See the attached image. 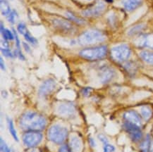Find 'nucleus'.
Returning <instances> with one entry per match:
<instances>
[{
	"instance_id": "1",
	"label": "nucleus",
	"mask_w": 153,
	"mask_h": 152,
	"mask_svg": "<svg viewBox=\"0 0 153 152\" xmlns=\"http://www.w3.org/2000/svg\"><path fill=\"white\" fill-rule=\"evenodd\" d=\"M19 125L23 130L27 131H40L45 128L46 120L42 115L28 111L21 116L19 119Z\"/></svg>"
},
{
	"instance_id": "2",
	"label": "nucleus",
	"mask_w": 153,
	"mask_h": 152,
	"mask_svg": "<svg viewBox=\"0 0 153 152\" xmlns=\"http://www.w3.org/2000/svg\"><path fill=\"white\" fill-rule=\"evenodd\" d=\"M106 36L102 32L97 30H89L85 31L78 38V43L81 45H90L102 42L105 40Z\"/></svg>"
},
{
	"instance_id": "3",
	"label": "nucleus",
	"mask_w": 153,
	"mask_h": 152,
	"mask_svg": "<svg viewBox=\"0 0 153 152\" xmlns=\"http://www.w3.org/2000/svg\"><path fill=\"white\" fill-rule=\"evenodd\" d=\"M107 53V48L105 46L86 48L80 52L79 55L82 58L91 61L99 60L105 58Z\"/></svg>"
},
{
	"instance_id": "4",
	"label": "nucleus",
	"mask_w": 153,
	"mask_h": 152,
	"mask_svg": "<svg viewBox=\"0 0 153 152\" xmlns=\"http://www.w3.org/2000/svg\"><path fill=\"white\" fill-rule=\"evenodd\" d=\"M68 136V130L59 125H54L49 128L48 131V139L54 143L60 145L64 142Z\"/></svg>"
},
{
	"instance_id": "5",
	"label": "nucleus",
	"mask_w": 153,
	"mask_h": 152,
	"mask_svg": "<svg viewBox=\"0 0 153 152\" xmlns=\"http://www.w3.org/2000/svg\"><path fill=\"white\" fill-rule=\"evenodd\" d=\"M111 54L115 61H126L131 56V49L126 44H119L111 49Z\"/></svg>"
},
{
	"instance_id": "6",
	"label": "nucleus",
	"mask_w": 153,
	"mask_h": 152,
	"mask_svg": "<svg viewBox=\"0 0 153 152\" xmlns=\"http://www.w3.org/2000/svg\"><path fill=\"white\" fill-rule=\"evenodd\" d=\"M42 134L39 131H27L23 136V144L28 147H35L42 141Z\"/></svg>"
},
{
	"instance_id": "7",
	"label": "nucleus",
	"mask_w": 153,
	"mask_h": 152,
	"mask_svg": "<svg viewBox=\"0 0 153 152\" xmlns=\"http://www.w3.org/2000/svg\"><path fill=\"white\" fill-rule=\"evenodd\" d=\"M123 128H124L126 131L128 132L129 136H130L133 141H139L142 138L143 134L140 130V126L126 121L124 124H123Z\"/></svg>"
},
{
	"instance_id": "8",
	"label": "nucleus",
	"mask_w": 153,
	"mask_h": 152,
	"mask_svg": "<svg viewBox=\"0 0 153 152\" xmlns=\"http://www.w3.org/2000/svg\"><path fill=\"white\" fill-rule=\"evenodd\" d=\"M106 9V6L105 3L102 1H100L95 4V5L91 7V8H88L84 11L82 12V13L85 16L89 17H94V16H99L105 11Z\"/></svg>"
},
{
	"instance_id": "9",
	"label": "nucleus",
	"mask_w": 153,
	"mask_h": 152,
	"mask_svg": "<svg viewBox=\"0 0 153 152\" xmlns=\"http://www.w3.org/2000/svg\"><path fill=\"white\" fill-rule=\"evenodd\" d=\"M116 73L114 70L108 66H104L101 68L99 72V77L102 83L106 84L109 83L114 78Z\"/></svg>"
},
{
	"instance_id": "10",
	"label": "nucleus",
	"mask_w": 153,
	"mask_h": 152,
	"mask_svg": "<svg viewBox=\"0 0 153 152\" xmlns=\"http://www.w3.org/2000/svg\"><path fill=\"white\" fill-rule=\"evenodd\" d=\"M136 45L140 47H148L153 49V33L145 34L139 36L134 41Z\"/></svg>"
},
{
	"instance_id": "11",
	"label": "nucleus",
	"mask_w": 153,
	"mask_h": 152,
	"mask_svg": "<svg viewBox=\"0 0 153 152\" xmlns=\"http://www.w3.org/2000/svg\"><path fill=\"white\" fill-rule=\"evenodd\" d=\"M52 23L54 28L58 29L59 30L68 33L73 32L74 28L71 23L62 18H54L52 20Z\"/></svg>"
},
{
	"instance_id": "12",
	"label": "nucleus",
	"mask_w": 153,
	"mask_h": 152,
	"mask_svg": "<svg viewBox=\"0 0 153 152\" xmlns=\"http://www.w3.org/2000/svg\"><path fill=\"white\" fill-rule=\"evenodd\" d=\"M56 87V83L54 80L48 79L42 84L39 89L38 94L40 97H45L50 94L54 90Z\"/></svg>"
},
{
	"instance_id": "13",
	"label": "nucleus",
	"mask_w": 153,
	"mask_h": 152,
	"mask_svg": "<svg viewBox=\"0 0 153 152\" xmlns=\"http://www.w3.org/2000/svg\"><path fill=\"white\" fill-rule=\"evenodd\" d=\"M75 106L72 103L64 102L59 105L57 108V112L61 116L69 117L75 113Z\"/></svg>"
},
{
	"instance_id": "14",
	"label": "nucleus",
	"mask_w": 153,
	"mask_h": 152,
	"mask_svg": "<svg viewBox=\"0 0 153 152\" xmlns=\"http://www.w3.org/2000/svg\"><path fill=\"white\" fill-rule=\"evenodd\" d=\"M123 118L126 121L131 122V123L136 124L137 125L140 126L142 124L141 118L139 115L134 111H128L123 114Z\"/></svg>"
},
{
	"instance_id": "15",
	"label": "nucleus",
	"mask_w": 153,
	"mask_h": 152,
	"mask_svg": "<svg viewBox=\"0 0 153 152\" xmlns=\"http://www.w3.org/2000/svg\"><path fill=\"white\" fill-rule=\"evenodd\" d=\"M142 0H123V6L126 11H131L140 4Z\"/></svg>"
},
{
	"instance_id": "16",
	"label": "nucleus",
	"mask_w": 153,
	"mask_h": 152,
	"mask_svg": "<svg viewBox=\"0 0 153 152\" xmlns=\"http://www.w3.org/2000/svg\"><path fill=\"white\" fill-rule=\"evenodd\" d=\"M70 148L73 152H80L82 148V143L79 137L77 136H74L71 138Z\"/></svg>"
},
{
	"instance_id": "17",
	"label": "nucleus",
	"mask_w": 153,
	"mask_h": 152,
	"mask_svg": "<svg viewBox=\"0 0 153 152\" xmlns=\"http://www.w3.org/2000/svg\"><path fill=\"white\" fill-rule=\"evenodd\" d=\"M140 56L146 63L150 65H153V52L143 51L140 53Z\"/></svg>"
},
{
	"instance_id": "18",
	"label": "nucleus",
	"mask_w": 153,
	"mask_h": 152,
	"mask_svg": "<svg viewBox=\"0 0 153 152\" xmlns=\"http://www.w3.org/2000/svg\"><path fill=\"white\" fill-rule=\"evenodd\" d=\"M1 14L6 16L11 13L10 6L7 0H1Z\"/></svg>"
},
{
	"instance_id": "19",
	"label": "nucleus",
	"mask_w": 153,
	"mask_h": 152,
	"mask_svg": "<svg viewBox=\"0 0 153 152\" xmlns=\"http://www.w3.org/2000/svg\"><path fill=\"white\" fill-rule=\"evenodd\" d=\"M7 121L8 124V128H9V130L10 132V133L12 136L13 139H14L16 142H19V138H18L17 132L16 131V129L14 128V126H13V121L11 119H9V118H7Z\"/></svg>"
},
{
	"instance_id": "20",
	"label": "nucleus",
	"mask_w": 153,
	"mask_h": 152,
	"mask_svg": "<svg viewBox=\"0 0 153 152\" xmlns=\"http://www.w3.org/2000/svg\"><path fill=\"white\" fill-rule=\"evenodd\" d=\"M150 145H151L150 138V137H149V135H148L146 137V139H144V141L141 143L140 147V151L141 152H148L149 150H150Z\"/></svg>"
},
{
	"instance_id": "21",
	"label": "nucleus",
	"mask_w": 153,
	"mask_h": 152,
	"mask_svg": "<svg viewBox=\"0 0 153 152\" xmlns=\"http://www.w3.org/2000/svg\"><path fill=\"white\" fill-rule=\"evenodd\" d=\"M140 113L142 115L143 118L145 120H148L152 116V110L148 106H143L140 109Z\"/></svg>"
},
{
	"instance_id": "22",
	"label": "nucleus",
	"mask_w": 153,
	"mask_h": 152,
	"mask_svg": "<svg viewBox=\"0 0 153 152\" xmlns=\"http://www.w3.org/2000/svg\"><path fill=\"white\" fill-rule=\"evenodd\" d=\"M144 28H145V25L143 24L136 25V26L133 27V28H131L130 30H129L128 34L129 35H133L138 34V32H141V31H142Z\"/></svg>"
},
{
	"instance_id": "23",
	"label": "nucleus",
	"mask_w": 153,
	"mask_h": 152,
	"mask_svg": "<svg viewBox=\"0 0 153 152\" xmlns=\"http://www.w3.org/2000/svg\"><path fill=\"white\" fill-rule=\"evenodd\" d=\"M66 15H67V17L69 18L70 21L75 22L76 23H78V24H83V23H85L83 19L79 18V17L76 16V15L73 14L71 12H67L66 13Z\"/></svg>"
},
{
	"instance_id": "24",
	"label": "nucleus",
	"mask_w": 153,
	"mask_h": 152,
	"mask_svg": "<svg viewBox=\"0 0 153 152\" xmlns=\"http://www.w3.org/2000/svg\"><path fill=\"white\" fill-rule=\"evenodd\" d=\"M1 34L2 35L4 40H13V38H14V35H13L10 30H8V29H5L3 32H1Z\"/></svg>"
},
{
	"instance_id": "25",
	"label": "nucleus",
	"mask_w": 153,
	"mask_h": 152,
	"mask_svg": "<svg viewBox=\"0 0 153 152\" xmlns=\"http://www.w3.org/2000/svg\"><path fill=\"white\" fill-rule=\"evenodd\" d=\"M23 35H24V38L25 40H26L28 42H30V43H31L32 44H36L37 43H38V40H37L36 39L34 38V37L31 35V34L28 32V31H27V32H25Z\"/></svg>"
},
{
	"instance_id": "26",
	"label": "nucleus",
	"mask_w": 153,
	"mask_h": 152,
	"mask_svg": "<svg viewBox=\"0 0 153 152\" xmlns=\"http://www.w3.org/2000/svg\"><path fill=\"white\" fill-rule=\"evenodd\" d=\"M18 18L17 12L15 10L11 11V13L7 15V21L11 23H14Z\"/></svg>"
},
{
	"instance_id": "27",
	"label": "nucleus",
	"mask_w": 153,
	"mask_h": 152,
	"mask_svg": "<svg viewBox=\"0 0 153 152\" xmlns=\"http://www.w3.org/2000/svg\"><path fill=\"white\" fill-rule=\"evenodd\" d=\"M0 149H1V152H11L10 148L8 147V145L6 144V142L4 141L2 138L0 139Z\"/></svg>"
},
{
	"instance_id": "28",
	"label": "nucleus",
	"mask_w": 153,
	"mask_h": 152,
	"mask_svg": "<svg viewBox=\"0 0 153 152\" xmlns=\"http://www.w3.org/2000/svg\"><path fill=\"white\" fill-rule=\"evenodd\" d=\"M1 53L4 54V56H5L6 57H9V58H13L14 55L12 54V52H11V50L8 48H1Z\"/></svg>"
},
{
	"instance_id": "29",
	"label": "nucleus",
	"mask_w": 153,
	"mask_h": 152,
	"mask_svg": "<svg viewBox=\"0 0 153 152\" xmlns=\"http://www.w3.org/2000/svg\"><path fill=\"white\" fill-rule=\"evenodd\" d=\"M18 31H19V33H21V34L22 35H24L25 32H27V28H26V26H25V25L23 23H20L19 25H18Z\"/></svg>"
},
{
	"instance_id": "30",
	"label": "nucleus",
	"mask_w": 153,
	"mask_h": 152,
	"mask_svg": "<svg viewBox=\"0 0 153 152\" xmlns=\"http://www.w3.org/2000/svg\"><path fill=\"white\" fill-rule=\"evenodd\" d=\"M115 151V147L110 144H106L104 145L103 152H114Z\"/></svg>"
},
{
	"instance_id": "31",
	"label": "nucleus",
	"mask_w": 153,
	"mask_h": 152,
	"mask_svg": "<svg viewBox=\"0 0 153 152\" xmlns=\"http://www.w3.org/2000/svg\"><path fill=\"white\" fill-rule=\"evenodd\" d=\"M59 152H73L71 148L67 145H63L62 147H60Z\"/></svg>"
},
{
	"instance_id": "32",
	"label": "nucleus",
	"mask_w": 153,
	"mask_h": 152,
	"mask_svg": "<svg viewBox=\"0 0 153 152\" xmlns=\"http://www.w3.org/2000/svg\"><path fill=\"white\" fill-rule=\"evenodd\" d=\"M98 138H99V139L104 144V145L109 143L107 138L106 137L105 135H103V134H99V135H98Z\"/></svg>"
},
{
	"instance_id": "33",
	"label": "nucleus",
	"mask_w": 153,
	"mask_h": 152,
	"mask_svg": "<svg viewBox=\"0 0 153 152\" xmlns=\"http://www.w3.org/2000/svg\"><path fill=\"white\" fill-rule=\"evenodd\" d=\"M0 65H1V70H5V65H4V62L3 61L2 58H0Z\"/></svg>"
},
{
	"instance_id": "34",
	"label": "nucleus",
	"mask_w": 153,
	"mask_h": 152,
	"mask_svg": "<svg viewBox=\"0 0 153 152\" xmlns=\"http://www.w3.org/2000/svg\"><path fill=\"white\" fill-rule=\"evenodd\" d=\"M90 143H91L92 147H95V140H94L93 138H90Z\"/></svg>"
},
{
	"instance_id": "35",
	"label": "nucleus",
	"mask_w": 153,
	"mask_h": 152,
	"mask_svg": "<svg viewBox=\"0 0 153 152\" xmlns=\"http://www.w3.org/2000/svg\"><path fill=\"white\" fill-rule=\"evenodd\" d=\"M89 93H90V88H85L83 90V94L85 95L89 94Z\"/></svg>"
},
{
	"instance_id": "36",
	"label": "nucleus",
	"mask_w": 153,
	"mask_h": 152,
	"mask_svg": "<svg viewBox=\"0 0 153 152\" xmlns=\"http://www.w3.org/2000/svg\"><path fill=\"white\" fill-rule=\"evenodd\" d=\"M23 46H24V48L25 49V50L26 51H28V52H29V51H30V48H29V46H28V45L27 44H25V42H23Z\"/></svg>"
},
{
	"instance_id": "37",
	"label": "nucleus",
	"mask_w": 153,
	"mask_h": 152,
	"mask_svg": "<svg viewBox=\"0 0 153 152\" xmlns=\"http://www.w3.org/2000/svg\"><path fill=\"white\" fill-rule=\"evenodd\" d=\"M150 152H153V142L151 143L150 148Z\"/></svg>"
},
{
	"instance_id": "38",
	"label": "nucleus",
	"mask_w": 153,
	"mask_h": 152,
	"mask_svg": "<svg viewBox=\"0 0 153 152\" xmlns=\"http://www.w3.org/2000/svg\"><path fill=\"white\" fill-rule=\"evenodd\" d=\"M30 152H40V150H39L38 149H33L32 151H30Z\"/></svg>"
}]
</instances>
